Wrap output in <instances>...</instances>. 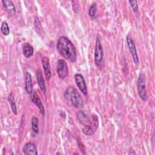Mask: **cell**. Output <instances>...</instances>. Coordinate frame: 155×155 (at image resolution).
I'll return each instance as SVG.
<instances>
[{"label": "cell", "mask_w": 155, "mask_h": 155, "mask_svg": "<svg viewBox=\"0 0 155 155\" xmlns=\"http://www.w3.org/2000/svg\"><path fill=\"white\" fill-rule=\"evenodd\" d=\"M1 30L2 33L4 35L7 36V35H9V33H10V29H9L8 24L6 22H3L2 23L1 26Z\"/></svg>", "instance_id": "cell-19"}, {"label": "cell", "mask_w": 155, "mask_h": 155, "mask_svg": "<svg viewBox=\"0 0 155 155\" xmlns=\"http://www.w3.org/2000/svg\"><path fill=\"white\" fill-rule=\"evenodd\" d=\"M36 78H37V81H38V84L39 85V87L41 89V90L44 93H46V87H45V81L44 79V77L42 74V71L40 69H38L36 71Z\"/></svg>", "instance_id": "cell-14"}, {"label": "cell", "mask_w": 155, "mask_h": 155, "mask_svg": "<svg viewBox=\"0 0 155 155\" xmlns=\"http://www.w3.org/2000/svg\"><path fill=\"white\" fill-rule=\"evenodd\" d=\"M42 67H43V68L44 70L46 79L50 80V79L51 76V68H50L49 59L46 56L43 57L42 58Z\"/></svg>", "instance_id": "cell-10"}, {"label": "cell", "mask_w": 155, "mask_h": 155, "mask_svg": "<svg viewBox=\"0 0 155 155\" xmlns=\"http://www.w3.org/2000/svg\"><path fill=\"white\" fill-rule=\"evenodd\" d=\"M56 71L58 77L60 79L66 78L68 74V68L67 62L63 59H59L58 61Z\"/></svg>", "instance_id": "cell-6"}, {"label": "cell", "mask_w": 155, "mask_h": 155, "mask_svg": "<svg viewBox=\"0 0 155 155\" xmlns=\"http://www.w3.org/2000/svg\"><path fill=\"white\" fill-rule=\"evenodd\" d=\"M56 48L60 54L65 59L75 62L77 53L72 42L65 36H61L58 40Z\"/></svg>", "instance_id": "cell-1"}, {"label": "cell", "mask_w": 155, "mask_h": 155, "mask_svg": "<svg viewBox=\"0 0 155 155\" xmlns=\"http://www.w3.org/2000/svg\"><path fill=\"white\" fill-rule=\"evenodd\" d=\"M127 45H128L129 50L131 54V56H132V58H133L134 64L138 65L139 61V58H138L137 51H136V45H135V44H134L133 40L132 39V38L129 36H127Z\"/></svg>", "instance_id": "cell-7"}, {"label": "cell", "mask_w": 155, "mask_h": 155, "mask_svg": "<svg viewBox=\"0 0 155 155\" xmlns=\"http://www.w3.org/2000/svg\"><path fill=\"white\" fill-rule=\"evenodd\" d=\"M74 79L76 84L80 91L84 95H86L87 94V87L84 76L79 73H77L74 76Z\"/></svg>", "instance_id": "cell-8"}, {"label": "cell", "mask_w": 155, "mask_h": 155, "mask_svg": "<svg viewBox=\"0 0 155 155\" xmlns=\"http://www.w3.org/2000/svg\"><path fill=\"white\" fill-rule=\"evenodd\" d=\"M77 118L79 121L84 125L87 124L90 120L87 114L83 111H79L77 113Z\"/></svg>", "instance_id": "cell-16"}, {"label": "cell", "mask_w": 155, "mask_h": 155, "mask_svg": "<svg viewBox=\"0 0 155 155\" xmlns=\"http://www.w3.org/2000/svg\"><path fill=\"white\" fill-rule=\"evenodd\" d=\"M64 97L67 101H70L74 107H83L84 101L81 94L74 87L70 86L66 89L64 93Z\"/></svg>", "instance_id": "cell-2"}, {"label": "cell", "mask_w": 155, "mask_h": 155, "mask_svg": "<svg viewBox=\"0 0 155 155\" xmlns=\"http://www.w3.org/2000/svg\"><path fill=\"white\" fill-rule=\"evenodd\" d=\"M35 26L36 28V30L39 32L41 30H42V25H41V22L39 20V19L38 17L35 18Z\"/></svg>", "instance_id": "cell-22"}, {"label": "cell", "mask_w": 155, "mask_h": 155, "mask_svg": "<svg viewBox=\"0 0 155 155\" xmlns=\"http://www.w3.org/2000/svg\"><path fill=\"white\" fill-rule=\"evenodd\" d=\"M7 99L10 105L11 108L13 111V112L15 114H17V108H16V102L15 101V97L13 94L11 93L8 95L7 97Z\"/></svg>", "instance_id": "cell-17"}, {"label": "cell", "mask_w": 155, "mask_h": 155, "mask_svg": "<svg viewBox=\"0 0 155 155\" xmlns=\"http://www.w3.org/2000/svg\"><path fill=\"white\" fill-rule=\"evenodd\" d=\"M129 3L134 12H137L138 10V5L136 1H129Z\"/></svg>", "instance_id": "cell-23"}, {"label": "cell", "mask_w": 155, "mask_h": 155, "mask_svg": "<svg viewBox=\"0 0 155 155\" xmlns=\"http://www.w3.org/2000/svg\"><path fill=\"white\" fill-rule=\"evenodd\" d=\"M71 5H72V8L73 11L75 13H78L80 9V5H79V1H71Z\"/></svg>", "instance_id": "cell-21"}, {"label": "cell", "mask_w": 155, "mask_h": 155, "mask_svg": "<svg viewBox=\"0 0 155 155\" xmlns=\"http://www.w3.org/2000/svg\"><path fill=\"white\" fill-rule=\"evenodd\" d=\"M3 6L5 7L7 12L10 16H13L16 13V8L14 4L12 1L9 0H4L2 1Z\"/></svg>", "instance_id": "cell-13"}, {"label": "cell", "mask_w": 155, "mask_h": 155, "mask_svg": "<svg viewBox=\"0 0 155 155\" xmlns=\"http://www.w3.org/2000/svg\"><path fill=\"white\" fill-rule=\"evenodd\" d=\"M96 11H97L96 4L95 2H93V4H91V5L90 7V8L88 10V15L91 17H94L96 15Z\"/></svg>", "instance_id": "cell-20"}, {"label": "cell", "mask_w": 155, "mask_h": 155, "mask_svg": "<svg viewBox=\"0 0 155 155\" xmlns=\"http://www.w3.org/2000/svg\"><path fill=\"white\" fill-rule=\"evenodd\" d=\"M104 57V51L102 46L101 45V39L98 35L96 38V47L94 51V62L97 66H99Z\"/></svg>", "instance_id": "cell-5"}, {"label": "cell", "mask_w": 155, "mask_h": 155, "mask_svg": "<svg viewBox=\"0 0 155 155\" xmlns=\"http://www.w3.org/2000/svg\"><path fill=\"white\" fill-rule=\"evenodd\" d=\"M25 77V90L28 94H31L33 89V85L31 79V76L28 71H25L24 74Z\"/></svg>", "instance_id": "cell-11"}, {"label": "cell", "mask_w": 155, "mask_h": 155, "mask_svg": "<svg viewBox=\"0 0 155 155\" xmlns=\"http://www.w3.org/2000/svg\"><path fill=\"white\" fill-rule=\"evenodd\" d=\"M30 99H31V102L38 107L42 115L44 116L45 115V110H44V105L42 103V101H41L39 95L38 94V93L36 91H33L31 93Z\"/></svg>", "instance_id": "cell-9"}, {"label": "cell", "mask_w": 155, "mask_h": 155, "mask_svg": "<svg viewBox=\"0 0 155 155\" xmlns=\"http://www.w3.org/2000/svg\"><path fill=\"white\" fill-rule=\"evenodd\" d=\"M23 153L26 155H37L38 151L35 145L31 142L27 143L23 147Z\"/></svg>", "instance_id": "cell-12"}, {"label": "cell", "mask_w": 155, "mask_h": 155, "mask_svg": "<svg viewBox=\"0 0 155 155\" xmlns=\"http://www.w3.org/2000/svg\"><path fill=\"white\" fill-rule=\"evenodd\" d=\"M38 124V119L36 117L33 116L31 119V129L35 134L39 133Z\"/></svg>", "instance_id": "cell-18"}, {"label": "cell", "mask_w": 155, "mask_h": 155, "mask_svg": "<svg viewBox=\"0 0 155 155\" xmlns=\"http://www.w3.org/2000/svg\"><path fill=\"white\" fill-rule=\"evenodd\" d=\"M137 92L139 97L143 101H147V88L145 84V78L143 74L140 73L137 79Z\"/></svg>", "instance_id": "cell-4"}, {"label": "cell", "mask_w": 155, "mask_h": 155, "mask_svg": "<svg viewBox=\"0 0 155 155\" xmlns=\"http://www.w3.org/2000/svg\"><path fill=\"white\" fill-rule=\"evenodd\" d=\"M99 126V120L97 116L93 114L91 120H89L85 127L82 128V132L87 136H91L97 130Z\"/></svg>", "instance_id": "cell-3"}, {"label": "cell", "mask_w": 155, "mask_h": 155, "mask_svg": "<svg viewBox=\"0 0 155 155\" xmlns=\"http://www.w3.org/2000/svg\"><path fill=\"white\" fill-rule=\"evenodd\" d=\"M34 53L33 47L28 43H25L23 47V54L25 58H30Z\"/></svg>", "instance_id": "cell-15"}]
</instances>
